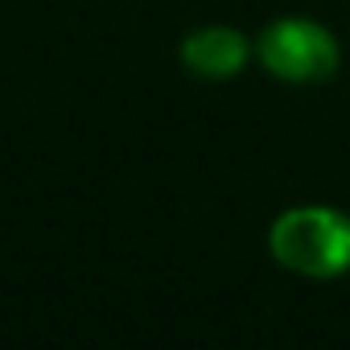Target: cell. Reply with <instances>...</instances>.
<instances>
[{
    "label": "cell",
    "mask_w": 350,
    "mask_h": 350,
    "mask_svg": "<svg viewBox=\"0 0 350 350\" xmlns=\"http://www.w3.org/2000/svg\"><path fill=\"white\" fill-rule=\"evenodd\" d=\"M268 247L288 272L309 280H334L350 268V219L329 206L284 211L268 231Z\"/></svg>",
    "instance_id": "6da1fadb"
},
{
    "label": "cell",
    "mask_w": 350,
    "mask_h": 350,
    "mask_svg": "<svg viewBox=\"0 0 350 350\" xmlns=\"http://www.w3.org/2000/svg\"><path fill=\"white\" fill-rule=\"evenodd\" d=\"M260 62L284 83H321L338 70V42L317 21L280 17L260 33Z\"/></svg>",
    "instance_id": "7a4b0ae2"
},
{
    "label": "cell",
    "mask_w": 350,
    "mask_h": 350,
    "mask_svg": "<svg viewBox=\"0 0 350 350\" xmlns=\"http://www.w3.org/2000/svg\"><path fill=\"white\" fill-rule=\"evenodd\" d=\"M247 38L227 29V25H206V29H194L186 42H182V62L190 75L198 79H231L247 66Z\"/></svg>",
    "instance_id": "3957f363"
}]
</instances>
